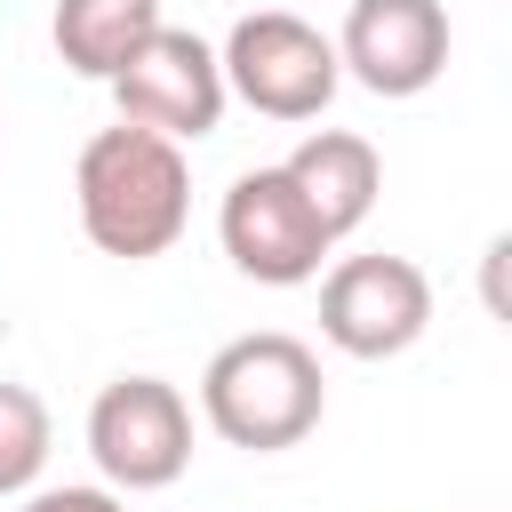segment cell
Returning <instances> with one entry per match:
<instances>
[{
    "label": "cell",
    "mask_w": 512,
    "mask_h": 512,
    "mask_svg": "<svg viewBox=\"0 0 512 512\" xmlns=\"http://www.w3.org/2000/svg\"><path fill=\"white\" fill-rule=\"evenodd\" d=\"M72 200H80V232L88 248L120 256V264H144V256H168L192 224V168H184V144L152 136V128H96L80 144V168H72Z\"/></svg>",
    "instance_id": "1"
},
{
    "label": "cell",
    "mask_w": 512,
    "mask_h": 512,
    "mask_svg": "<svg viewBox=\"0 0 512 512\" xmlns=\"http://www.w3.org/2000/svg\"><path fill=\"white\" fill-rule=\"evenodd\" d=\"M320 408H328L320 352L304 336H288V328L232 336L200 368V416H208V432L224 448H248V456H280V448L312 440Z\"/></svg>",
    "instance_id": "2"
},
{
    "label": "cell",
    "mask_w": 512,
    "mask_h": 512,
    "mask_svg": "<svg viewBox=\"0 0 512 512\" xmlns=\"http://www.w3.org/2000/svg\"><path fill=\"white\" fill-rule=\"evenodd\" d=\"M216 64H224V96H240V104L264 112V120H320L328 96L344 88L336 40H328L320 24H304L296 8H256V16H240V24L224 32Z\"/></svg>",
    "instance_id": "3"
},
{
    "label": "cell",
    "mask_w": 512,
    "mask_h": 512,
    "mask_svg": "<svg viewBox=\"0 0 512 512\" xmlns=\"http://www.w3.org/2000/svg\"><path fill=\"white\" fill-rule=\"evenodd\" d=\"M88 456L112 496L176 488L192 464V408L168 376H112L88 400Z\"/></svg>",
    "instance_id": "4"
},
{
    "label": "cell",
    "mask_w": 512,
    "mask_h": 512,
    "mask_svg": "<svg viewBox=\"0 0 512 512\" xmlns=\"http://www.w3.org/2000/svg\"><path fill=\"white\" fill-rule=\"evenodd\" d=\"M104 88H112V104H120L128 128H152V136H168V144L216 136V120H224V104H232L216 48H208L200 32H176V24H160Z\"/></svg>",
    "instance_id": "5"
},
{
    "label": "cell",
    "mask_w": 512,
    "mask_h": 512,
    "mask_svg": "<svg viewBox=\"0 0 512 512\" xmlns=\"http://www.w3.org/2000/svg\"><path fill=\"white\" fill-rule=\"evenodd\" d=\"M216 240H224V256H232V272H248L256 288H304V280H320V264H328V232H320V216L304 208V192L280 176V168H248V176H232V192H224V208H216Z\"/></svg>",
    "instance_id": "6"
},
{
    "label": "cell",
    "mask_w": 512,
    "mask_h": 512,
    "mask_svg": "<svg viewBox=\"0 0 512 512\" xmlns=\"http://www.w3.org/2000/svg\"><path fill=\"white\" fill-rule=\"evenodd\" d=\"M432 328V280L408 256H344L320 280V336L344 360H400Z\"/></svg>",
    "instance_id": "7"
},
{
    "label": "cell",
    "mask_w": 512,
    "mask_h": 512,
    "mask_svg": "<svg viewBox=\"0 0 512 512\" xmlns=\"http://www.w3.org/2000/svg\"><path fill=\"white\" fill-rule=\"evenodd\" d=\"M336 72L368 96H424L448 72V8L440 0H352L336 32Z\"/></svg>",
    "instance_id": "8"
},
{
    "label": "cell",
    "mask_w": 512,
    "mask_h": 512,
    "mask_svg": "<svg viewBox=\"0 0 512 512\" xmlns=\"http://www.w3.org/2000/svg\"><path fill=\"white\" fill-rule=\"evenodd\" d=\"M280 176L304 192V208L320 216L328 240L360 232L368 208H376V192H384V160H376V144L352 136V128H312V136L280 160Z\"/></svg>",
    "instance_id": "9"
},
{
    "label": "cell",
    "mask_w": 512,
    "mask_h": 512,
    "mask_svg": "<svg viewBox=\"0 0 512 512\" xmlns=\"http://www.w3.org/2000/svg\"><path fill=\"white\" fill-rule=\"evenodd\" d=\"M152 32H160V0H56V24H48L64 72L80 80H112Z\"/></svg>",
    "instance_id": "10"
},
{
    "label": "cell",
    "mask_w": 512,
    "mask_h": 512,
    "mask_svg": "<svg viewBox=\"0 0 512 512\" xmlns=\"http://www.w3.org/2000/svg\"><path fill=\"white\" fill-rule=\"evenodd\" d=\"M48 440H56L48 400H40L32 384H8V376H0V504H8V496H32V480H40V464H48Z\"/></svg>",
    "instance_id": "11"
},
{
    "label": "cell",
    "mask_w": 512,
    "mask_h": 512,
    "mask_svg": "<svg viewBox=\"0 0 512 512\" xmlns=\"http://www.w3.org/2000/svg\"><path fill=\"white\" fill-rule=\"evenodd\" d=\"M16 512H128L112 488H32Z\"/></svg>",
    "instance_id": "12"
}]
</instances>
